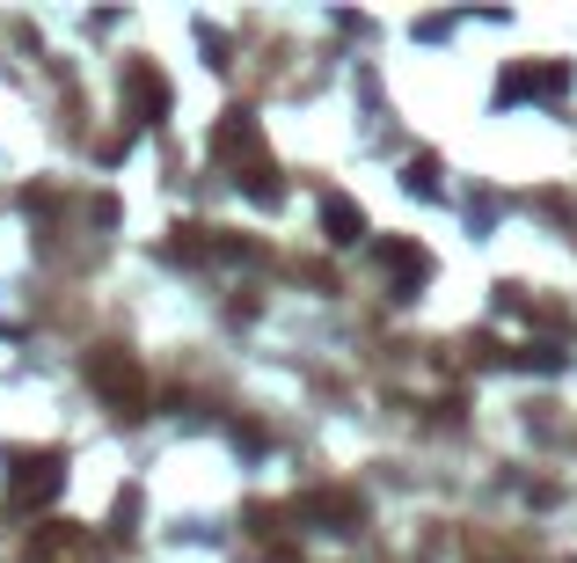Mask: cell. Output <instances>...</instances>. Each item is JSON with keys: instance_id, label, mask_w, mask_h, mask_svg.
Returning <instances> with one entry per match:
<instances>
[{"instance_id": "6da1fadb", "label": "cell", "mask_w": 577, "mask_h": 563, "mask_svg": "<svg viewBox=\"0 0 577 563\" xmlns=\"http://www.w3.org/2000/svg\"><path fill=\"white\" fill-rule=\"evenodd\" d=\"M59 490H67V454H51V446H15L8 454V476H0L8 513H45Z\"/></svg>"}, {"instance_id": "7a4b0ae2", "label": "cell", "mask_w": 577, "mask_h": 563, "mask_svg": "<svg viewBox=\"0 0 577 563\" xmlns=\"http://www.w3.org/2000/svg\"><path fill=\"white\" fill-rule=\"evenodd\" d=\"M213 154L219 161H249V191L264 197V205H278V169H271V154H264L256 110H227V118L213 124Z\"/></svg>"}, {"instance_id": "3957f363", "label": "cell", "mask_w": 577, "mask_h": 563, "mask_svg": "<svg viewBox=\"0 0 577 563\" xmlns=\"http://www.w3.org/2000/svg\"><path fill=\"white\" fill-rule=\"evenodd\" d=\"M88 388L118 417H146V367L124 344H96V351H88Z\"/></svg>"}, {"instance_id": "277c9868", "label": "cell", "mask_w": 577, "mask_h": 563, "mask_svg": "<svg viewBox=\"0 0 577 563\" xmlns=\"http://www.w3.org/2000/svg\"><path fill=\"white\" fill-rule=\"evenodd\" d=\"M88 556H96V541H88V527H73V519H51V527L29 535V563H88Z\"/></svg>"}, {"instance_id": "5b68a950", "label": "cell", "mask_w": 577, "mask_h": 563, "mask_svg": "<svg viewBox=\"0 0 577 563\" xmlns=\"http://www.w3.org/2000/svg\"><path fill=\"white\" fill-rule=\"evenodd\" d=\"M373 256L387 264V278H395V294H417L424 278H432V256L417 242H373Z\"/></svg>"}, {"instance_id": "8992f818", "label": "cell", "mask_w": 577, "mask_h": 563, "mask_svg": "<svg viewBox=\"0 0 577 563\" xmlns=\"http://www.w3.org/2000/svg\"><path fill=\"white\" fill-rule=\"evenodd\" d=\"M300 513H308V519H329V527H344V535H351V527L365 519V498H359V490H314Z\"/></svg>"}, {"instance_id": "52a82bcc", "label": "cell", "mask_w": 577, "mask_h": 563, "mask_svg": "<svg viewBox=\"0 0 577 563\" xmlns=\"http://www.w3.org/2000/svg\"><path fill=\"white\" fill-rule=\"evenodd\" d=\"M322 235H329L337 249L365 242V205L359 197H322Z\"/></svg>"}, {"instance_id": "ba28073f", "label": "cell", "mask_w": 577, "mask_h": 563, "mask_svg": "<svg viewBox=\"0 0 577 563\" xmlns=\"http://www.w3.org/2000/svg\"><path fill=\"white\" fill-rule=\"evenodd\" d=\"M132 96H140L146 118H161V110H169V88L154 81V67H132Z\"/></svg>"}, {"instance_id": "9c48e42d", "label": "cell", "mask_w": 577, "mask_h": 563, "mask_svg": "<svg viewBox=\"0 0 577 563\" xmlns=\"http://www.w3.org/2000/svg\"><path fill=\"white\" fill-rule=\"evenodd\" d=\"M402 191H417V197H438V154H417L402 169Z\"/></svg>"}, {"instance_id": "30bf717a", "label": "cell", "mask_w": 577, "mask_h": 563, "mask_svg": "<svg viewBox=\"0 0 577 563\" xmlns=\"http://www.w3.org/2000/svg\"><path fill=\"white\" fill-rule=\"evenodd\" d=\"M132 519H140V490H118V535H132Z\"/></svg>"}, {"instance_id": "8fae6325", "label": "cell", "mask_w": 577, "mask_h": 563, "mask_svg": "<svg viewBox=\"0 0 577 563\" xmlns=\"http://www.w3.org/2000/svg\"><path fill=\"white\" fill-rule=\"evenodd\" d=\"M271 563H300V556H292V549H271Z\"/></svg>"}]
</instances>
